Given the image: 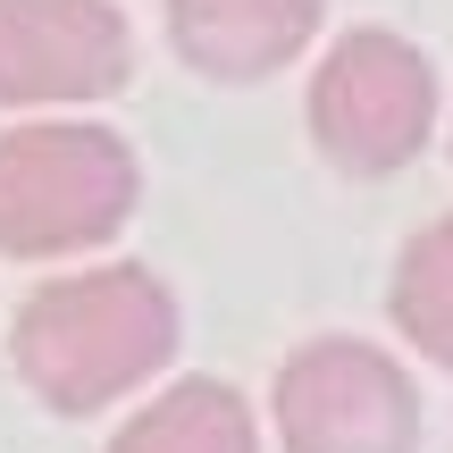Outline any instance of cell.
Returning a JSON list of instances; mask_svg holds the SVG:
<instances>
[{
  "label": "cell",
  "mask_w": 453,
  "mask_h": 453,
  "mask_svg": "<svg viewBox=\"0 0 453 453\" xmlns=\"http://www.w3.org/2000/svg\"><path fill=\"white\" fill-rule=\"evenodd\" d=\"M110 453H260V420L226 378H185V387L151 395Z\"/></svg>",
  "instance_id": "52a82bcc"
},
{
  "label": "cell",
  "mask_w": 453,
  "mask_h": 453,
  "mask_svg": "<svg viewBox=\"0 0 453 453\" xmlns=\"http://www.w3.org/2000/svg\"><path fill=\"white\" fill-rule=\"evenodd\" d=\"M143 168L127 134L84 118H34L0 134V260L101 252L134 219Z\"/></svg>",
  "instance_id": "7a4b0ae2"
},
{
  "label": "cell",
  "mask_w": 453,
  "mask_h": 453,
  "mask_svg": "<svg viewBox=\"0 0 453 453\" xmlns=\"http://www.w3.org/2000/svg\"><path fill=\"white\" fill-rule=\"evenodd\" d=\"M134 76V26L110 0H0V110L110 101Z\"/></svg>",
  "instance_id": "5b68a950"
},
{
  "label": "cell",
  "mask_w": 453,
  "mask_h": 453,
  "mask_svg": "<svg viewBox=\"0 0 453 453\" xmlns=\"http://www.w3.org/2000/svg\"><path fill=\"white\" fill-rule=\"evenodd\" d=\"M303 118H311V143H319L327 168H344V177H395L437 134V67L403 34L353 26L311 67Z\"/></svg>",
  "instance_id": "3957f363"
},
{
  "label": "cell",
  "mask_w": 453,
  "mask_h": 453,
  "mask_svg": "<svg viewBox=\"0 0 453 453\" xmlns=\"http://www.w3.org/2000/svg\"><path fill=\"white\" fill-rule=\"evenodd\" d=\"M269 420L286 453H411L420 445V387L395 353L361 336H311L277 361Z\"/></svg>",
  "instance_id": "277c9868"
},
{
  "label": "cell",
  "mask_w": 453,
  "mask_h": 453,
  "mask_svg": "<svg viewBox=\"0 0 453 453\" xmlns=\"http://www.w3.org/2000/svg\"><path fill=\"white\" fill-rule=\"evenodd\" d=\"M327 0H168V42L211 84H260L319 42Z\"/></svg>",
  "instance_id": "8992f818"
},
{
  "label": "cell",
  "mask_w": 453,
  "mask_h": 453,
  "mask_svg": "<svg viewBox=\"0 0 453 453\" xmlns=\"http://www.w3.org/2000/svg\"><path fill=\"white\" fill-rule=\"evenodd\" d=\"M17 378L42 395L50 411H101L134 395L143 378L168 370L177 353V294L134 260H101V269H67L17 303L9 327Z\"/></svg>",
  "instance_id": "6da1fadb"
},
{
  "label": "cell",
  "mask_w": 453,
  "mask_h": 453,
  "mask_svg": "<svg viewBox=\"0 0 453 453\" xmlns=\"http://www.w3.org/2000/svg\"><path fill=\"white\" fill-rule=\"evenodd\" d=\"M387 311H395V336H403L411 353H428L437 370H453V219H428L420 235L395 252Z\"/></svg>",
  "instance_id": "ba28073f"
}]
</instances>
